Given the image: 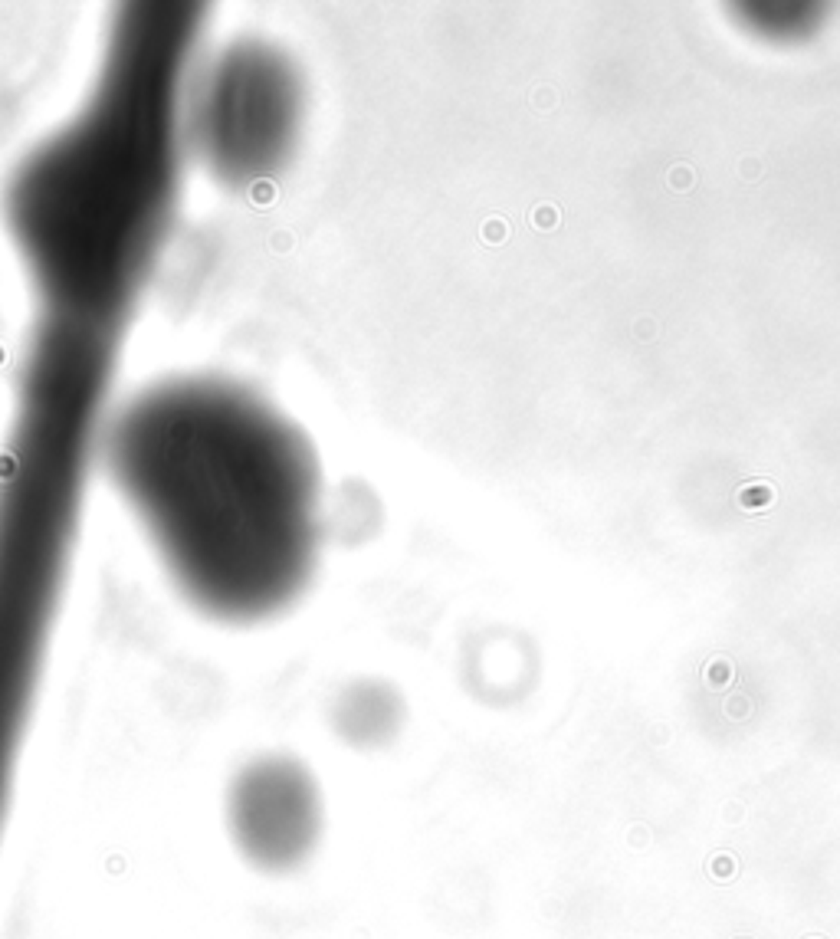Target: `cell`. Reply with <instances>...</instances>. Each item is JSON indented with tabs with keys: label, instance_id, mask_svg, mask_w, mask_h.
<instances>
[{
	"label": "cell",
	"instance_id": "1",
	"mask_svg": "<svg viewBox=\"0 0 840 939\" xmlns=\"http://www.w3.org/2000/svg\"><path fill=\"white\" fill-rule=\"evenodd\" d=\"M204 4H121L89 96L4 184V227L40 322L121 339L181 207Z\"/></svg>",
	"mask_w": 840,
	"mask_h": 939
},
{
	"label": "cell",
	"instance_id": "4",
	"mask_svg": "<svg viewBox=\"0 0 840 939\" xmlns=\"http://www.w3.org/2000/svg\"><path fill=\"white\" fill-rule=\"evenodd\" d=\"M236 798H240V821L253 850L276 848V860H279L286 850L299 854V848L309 844L315 795L306 782V772H299L296 765L263 762L246 772L243 785L236 788Z\"/></svg>",
	"mask_w": 840,
	"mask_h": 939
},
{
	"label": "cell",
	"instance_id": "6",
	"mask_svg": "<svg viewBox=\"0 0 840 939\" xmlns=\"http://www.w3.org/2000/svg\"><path fill=\"white\" fill-rule=\"evenodd\" d=\"M670 184L676 187V191H689V187H693V171H689L686 164H676V168L670 171Z\"/></svg>",
	"mask_w": 840,
	"mask_h": 939
},
{
	"label": "cell",
	"instance_id": "2",
	"mask_svg": "<svg viewBox=\"0 0 840 939\" xmlns=\"http://www.w3.org/2000/svg\"><path fill=\"white\" fill-rule=\"evenodd\" d=\"M99 463L201 615L256 624L306 591L322 470L299 424L256 391L158 381L105 417Z\"/></svg>",
	"mask_w": 840,
	"mask_h": 939
},
{
	"label": "cell",
	"instance_id": "3",
	"mask_svg": "<svg viewBox=\"0 0 840 939\" xmlns=\"http://www.w3.org/2000/svg\"><path fill=\"white\" fill-rule=\"evenodd\" d=\"M306 125V82L286 49L236 40L191 79L187 154L226 191L269 184L292 164Z\"/></svg>",
	"mask_w": 840,
	"mask_h": 939
},
{
	"label": "cell",
	"instance_id": "5",
	"mask_svg": "<svg viewBox=\"0 0 840 939\" xmlns=\"http://www.w3.org/2000/svg\"><path fill=\"white\" fill-rule=\"evenodd\" d=\"M771 500H775V493H771V486H765V483H751L739 493V502H742L745 510H759V506H768Z\"/></svg>",
	"mask_w": 840,
	"mask_h": 939
}]
</instances>
